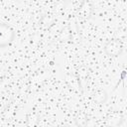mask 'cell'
<instances>
[{"label":"cell","mask_w":127,"mask_h":127,"mask_svg":"<svg viewBox=\"0 0 127 127\" xmlns=\"http://www.w3.org/2000/svg\"><path fill=\"white\" fill-rule=\"evenodd\" d=\"M75 123H76V125H78V126H85V125L87 124V118H86L85 114L80 113V114L76 117Z\"/></svg>","instance_id":"8992f818"},{"label":"cell","mask_w":127,"mask_h":127,"mask_svg":"<svg viewBox=\"0 0 127 127\" xmlns=\"http://www.w3.org/2000/svg\"><path fill=\"white\" fill-rule=\"evenodd\" d=\"M103 50H104L105 54L110 57H118L123 52V45H122L121 41H119L117 39H112V40H109L104 45Z\"/></svg>","instance_id":"7a4b0ae2"},{"label":"cell","mask_w":127,"mask_h":127,"mask_svg":"<svg viewBox=\"0 0 127 127\" xmlns=\"http://www.w3.org/2000/svg\"><path fill=\"white\" fill-rule=\"evenodd\" d=\"M70 38V32L68 31L67 28H64L61 32H60V35H59V39L61 41H66Z\"/></svg>","instance_id":"52a82bcc"},{"label":"cell","mask_w":127,"mask_h":127,"mask_svg":"<svg viewBox=\"0 0 127 127\" xmlns=\"http://www.w3.org/2000/svg\"><path fill=\"white\" fill-rule=\"evenodd\" d=\"M92 12H93V5L91 4V2L89 0H84L80 4L76 15L80 20L85 21V20H88L91 17Z\"/></svg>","instance_id":"3957f363"},{"label":"cell","mask_w":127,"mask_h":127,"mask_svg":"<svg viewBox=\"0 0 127 127\" xmlns=\"http://www.w3.org/2000/svg\"><path fill=\"white\" fill-rule=\"evenodd\" d=\"M39 123V116L34 112H30L26 118V124L29 126H35Z\"/></svg>","instance_id":"5b68a950"},{"label":"cell","mask_w":127,"mask_h":127,"mask_svg":"<svg viewBox=\"0 0 127 127\" xmlns=\"http://www.w3.org/2000/svg\"><path fill=\"white\" fill-rule=\"evenodd\" d=\"M64 1H65V2H67V1H70V0H64Z\"/></svg>","instance_id":"ba28073f"},{"label":"cell","mask_w":127,"mask_h":127,"mask_svg":"<svg viewBox=\"0 0 127 127\" xmlns=\"http://www.w3.org/2000/svg\"><path fill=\"white\" fill-rule=\"evenodd\" d=\"M106 98H107V94L104 90L102 89H99V90H96L93 94V99L98 102V103H104L106 101Z\"/></svg>","instance_id":"277c9868"},{"label":"cell","mask_w":127,"mask_h":127,"mask_svg":"<svg viewBox=\"0 0 127 127\" xmlns=\"http://www.w3.org/2000/svg\"><path fill=\"white\" fill-rule=\"evenodd\" d=\"M15 30L9 24L0 22V48H6L15 40Z\"/></svg>","instance_id":"6da1fadb"}]
</instances>
